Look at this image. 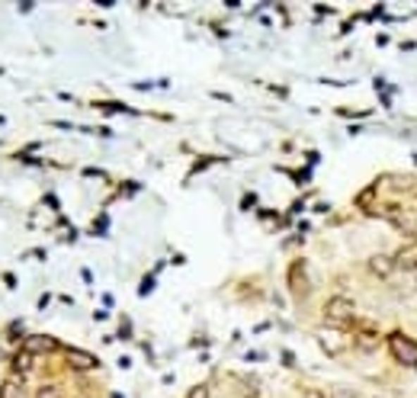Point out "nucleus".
<instances>
[{
    "mask_svg": "<svg viewBox=\"0 0 417 398\" xmlns=\"http://www.w3.org/2000/svg\"><path fill=\"white\" fill-rule=\"evenodd\" d=\"M366 270L379 280H392L395 276V254H373L366 261Z\"/></svg>",
    "mask_w": 417,
    "mask_h": 398,
    "instance_id": "7ed1b4c3",
    "label": "nucleus"
},
{
    "mask_svg": "<svg viewBox=\"0 0 417 398\" xmlns=\"http://www.w3.org/2000/svg\"><path fill=\"white\" fill-rule=\"evenodd\" d=\"M65 360H68V366L71 369H94L97 366V356L84 354V350H68Z\"/></svg>",
    "mask_w": 417,
    "mask_h": 398,
    "instance_id": "0eeeda50",
    "label": "nucleus"
},
{
    "mask_svg": "<svg viewBox=\"0 0 417 398\" xmlns=\"http://www.w3.org/2000/svg\"><path fill=\"white\" fill-rule=\"evenodd\" d=\"M241 392H244V398H257L260 395V385L254 383V376H251V379H244V383H241Z\"/></svg>",
    "mask_w": 417,
    "mask_h": 398,
    "instance_id": "9b49d317",
    "label": "nucleus"
},
{
    "mask_svg": "<svg viewBox=\"0 0 417 398\" xmlns=\"http://www.w3.org/2000/svg\"><path fill=\"white\" fill-rule=\"evenodd\" d=\"M32 366H36V356L29 354V350H16V354L10 356V369H13V373H16L20 379L26 376V373H29Z\"/></svg>",
    "mask_w": 417,
    "mask_h": 398,
    "instance_id": "423d86ee",
    "label": "nucleus"
},
{
    "mask_svg": "<svg viewBox=\"0 0 417 398\" xmlns=\"http://www.w3.org/2000/svg\"><path fill=\"white\" fill-rule=\"evenodd\" d=\"M0 398H29V392L23 389V383H20V376L16 379H10L4 389H0Z\"/></svg>",
    "mask_w": 417,
    "mask_h": 398,
    "instance_id": "1a4fd4ad",
    "label": "nucleus"
},
{
    "mask_svg": "<svg viewBox=\"0 0 417 398\" xmlns=\"http://www.w3.org/2000/svg\"><path fill=\"white\" fill-rule=\"evenodd\" d=\"M289 282H292L295 296H305V292H309V282H305V263H295V267L289 270Z\"/></svg>",
    "mask_w": 417,
    "mask_h": 398,
    "instance_id": "6e6552de",
    "label": "nucleus"
},
{
    "mask_svg": "<svg viewBox=\"0 0 417 398\" xmlns=\"http://www.w3.org/2000/svg\"><path fill=\"white\" fill-rule=\"evenodd\" d=\"M331 398H360V392L350 389V385H334V389H331Z\"/></svg>",
    "mask_w": 417,
    "mask_h": 398,
    "instance_id": "9d476101",
    "label": "nucleus"
},
{
    "mask_svg": "<svg viewBox=\"0 0 417 398\" xmlns=\"http://www.w3.org/2000/svg\"><path fill=\"white\" fill-rule=\"evenodd\" d=\"M395 270H404V273H414L417 270V244H408L395 254Z\"/></svg>",
    "mask_w": 417,
    "mask_h": 398,
    "instance_id": "39448f33",
    "label": "nucleus"
},
{
    "mask_svg": "<svg viewBox=\"0 0 417 398\" xmlns=\"http://www.w3.org/2000/svg\"><path fill=\"white\" fill-rule=\"evenodd\" d=\"M187 398H212V392H208V385L202 383V385H193V389L187 392Z\"/></svg>",
    "mask_w": 417,
    "mask_h": 398,
    "instance_id": "ddd939ff",
    "label": "nucleus"
},
{
    "mask_svg": "<svg viewBox=\"0 0 417 398\" xmlns=\"http://www.w3.org/2000/svg\"><path fill=\"white\" fill-rule=\"evenodd\" d=\"M375 398H389V395H375Z\"/></svg>",
    "mask_w": 417,
    "mask_h": 398,
    "instance_id": "4468645a",
    "label": "nucleus"
},
{
    "mask_svg": "<svg viewBox=\"0 0 417 398\" xmlns=\"http://www.w3.org/2000/svg\"><path fill=\"white\" fill-rule=\"evenodd\" d=\"M353 315H356V302L350 296H331L324 302V318L334 321V325H347Z\"/></svg>",
    "mask_w": 417,
    "mask_h": 398,
    "instance_id": "f03ea898",
    "label": "nucleus"
},
{
    "mask_svg": "<svg viewBox=\"0 0 417 398\" xmlns=\"http://www.w3.org/2000/svg\"><path fill=\"white\" fill-rule=\"evenodd\" d=\"M32 356H45V354H55L58 350V340L49 337V334H32V337H26V347Z\"/></svg>",
    "mask_w": 417,
    "mask_h": 398,
    "instance_id": "20e7f679",
    "label": "nucleus"
},
{
    "mask_svg": "<svg viewBox=\"0 0 417 398\" xmlns=\"http://www.w3.org/2000/svg\"><path fill=\"white\" fill-rule=\"evenodd\" d=\"M36 398H65V395H61V389H58V385H42V389L36 392Z\"/></svg>",
    "mask_w": 417,
    "mask_h": 398,
    "instance_id": "f8f14e48",
    "label": "nucleus"
},
{
    "mask_svg": "<svg viewBox=\"0 0 417 398\" xmlns=\"http://www.w3.org/2000/svg\"><path fill=\"white\" fill-rule=\"evenodd\" d=\"M389 350H392V356H395L402 366H408V369L417 366V340H411L408 334H402V331L392 334V337H389Z\"/></svg>",
    "mask_w": 417,
    "mask_h": 398,
    "instance_id": "f257e3e1",
    "label": "nucleus"
}]
</instances>
